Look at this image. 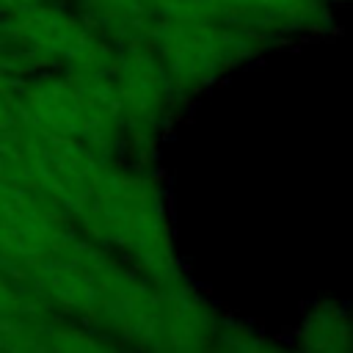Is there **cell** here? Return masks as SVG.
<instances>
[{"instance_id": "cell-2", "label": "cell", "mask_w": 353, "mask_h": 353, "mask_svg": "<svg viewBox=\"0 0 353 353\" xmlns=\"http://www.w3.org/2000/svg\"><path fill=\"white\" fill-rule=\"evenodd\" d=\"M132 44H141L152 52L182 110L237 69L279 50L259 33L212 22L157 25L132 39Z\"/></svg>"}, {"instance_id": "cell-4", "label": "cell", "mask_w": 353, "mask_h": 353, "mask_svg": "<svg viewBox=\"0 0 353 353\" xmlns=\"http://www.w3.org/2000/svg\"><path fill=\"white\" fill-rule=\"evenodd\" d=\"M41 3H47V0H0V11L3 14H19V11L41 6Z\"/></svg>"}, {"instance_id": "cell-1", "label": "cell", "mask_w": 353, "mask_h": 353, "mask_svg": "<svg viewBox=\"0 0 353 353\" xmlns=\"http://www.w3.org/2000/svg\"><path fill=\"white\" fill-rule=\"evenodd\" d=\"M113 44L168 22H212L270 39L279 50L339 30L334 0H80Z\"/></svg>"}, {"instance_id": "cell-5", "label": "cell", "mask_w": 353, "mask_h": 353, "mask_svg": "<svg viewBox=\"0 0 353 353\" xmlns=\"http://www.w3.org/2000/svg\"><path fill=\"white\" fill-rule=\"evenodd\" d=\"M336 6H347V8H353V0H334Z\"/></svg>"}, {"instance_id": "cell-3", "label": "cell", "mask_w": 353, "mask_h": 353, "mask_svg": "<svg viewBox=\"0 0 353 353\" xmlns=\"http://www.w3.org/2000/svg\"><path fill=\"white\" fill-rule=\"evenodd\" d=\"M298 353H353V312L339 303L314 306L301 325Z\"/></svg>"}]
</instances>
